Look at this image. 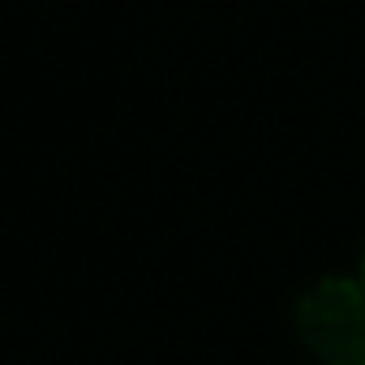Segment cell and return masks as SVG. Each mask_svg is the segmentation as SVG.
<instances>
[{"instance_id": "obj_1", "label": "cell", "mask_w": 365, "mask_h": 365, "mask_svg": "<svg viewBox=\"0 0 365 365\" xmlns=\"http://www.w3.org/2000/svg\"><path fill=\"white\" fill-rule=\"evenodd\" d=\"M301 339L322 365H365V284L327 279L297 309Z\"/></svg>"}]
</instances>
